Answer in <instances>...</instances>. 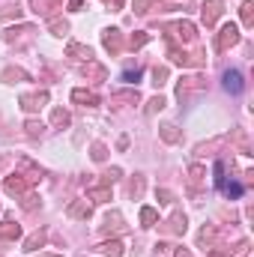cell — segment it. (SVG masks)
<instances>
[{"mask_svg": "<svg viewBox=\"0 0 254 257\" xmlns=\"http://www.w3.org/2000/svg\"><path fill=\"white\" fill-rule=\"evenodd\" d=\"M218 186H221V192H224V194H233V197H239V194L245 192L239 183H218Z\"/></svg>", "mask_w": 254, "mask_h": 257, "instance_id": "obj_2", "label": "cell"}, {"mask_svg": "<svg viewBox=\"0 0 254 257\" xmlns=\"http://www.w3.org/2000/svg\"><path fill=\"white\" fill-rule=\"evenodd\" d=\"M224 87H227L230 93H242V75H239V72H227V75H224Z\"/></svg>", "mask_w": 254, "mask_h": 257, "instance_id": "obj_1", "label": "cell"}]
</instances>
